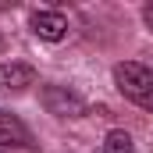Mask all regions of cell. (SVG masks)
Listing matches in <instances>:
<instances>
[{"mask_svg":"<svg viewBox=\"0 0 153 153\" xmlns=\"http://www.w3.org/2000/svg\"><path fill=\"white\" fill-rule=\"evenodd\" d=\"M29 25H32V32L39 39H46V43H57V39L68 36V18L61 14V11H36L32 18H29Z\"/></svg>","mask_w":153,"mask_h":153,"instance_id":"cell-2","label":"cell"},{"mask_svg":"<svg viewBox=\"0 0 153 153\" xmlns=\"http://www.w3.org/2000/svg\"><path fill=\"white\" fill-rule=\"evenodd\" d=\"M43 100H46V107H50L57 117H75V114H82V103H78V96L64 93V89H57V85H50Z\"/></svg>","mask_w":153,"mask_h":153,"instance_id":"cell-5","label":"cell"},{"mask_svg":"<svg viewBox=\"0 0 153 153\" xmlns=\"http://www.w3.org/2000/svg\"><path fill=\"white\" fill-rule=\"evenodd\" d=\"M114 85L125 100H132L135 107L153 114V68L139 61H121L114 64Z\"/></svg>","mask_w":153,"mask_h":153,"instance_id":"cell-1","label":"cell"},{"mask_svg":"<svg viewBox=\"0 0 153 153\" xmlns=\"http://www.w3.org/2000/svg\"><path fill=\"white\" fill-rule=\"evenodd\" d=\"M100 153H135V146H132V135H128V132H121V128L107 132V139H103Z\"/></svg>","mask_w":153,"mask_h":153,"instance_id":"cell-6","label":"cell"},{"mask_svg":"<svg viewBox=\"0 0 153 153\" xmlns=\"http://www.w3.org/2000/svg\"><path fill=\"white\" fill-rule=\"evenodd\" d=\"M143 18H146V25H150V29H153V4H150V7H146V11H143Z\"/></svg>","mask_w":153,"mask_h":153,"instance_id":"cell-7","label":"cell"},{"mask_svg":"<svg viewBox=\"0 0 153 153\" xmlns=\"http://www.w3.org/2000/svg\"><path fill=\"white\" fill-rule=\"evenodd\" d=\"M29 85H36V71H32L29 64H22V61L0 64V89H4V93H22V89H29Z\"/></svg>","mask_w":153,"mask_h":153,"instance_id":"cell-3","label":"cell"},{"mask_svg":"<svg viewBox=\"0 0 153 153\" xmlns=\"http://www.w3.org/2000/svg\"><path fill=\"white\" fill-rule=\"evenodd\" d=\"M0 146H32V135H29V128L18 121L14 114H7V111H0Z\"/></svg>","mask_w":153,"mask_h":153,"instance_id":"cell-4","label":"cell"}]
</instances>
